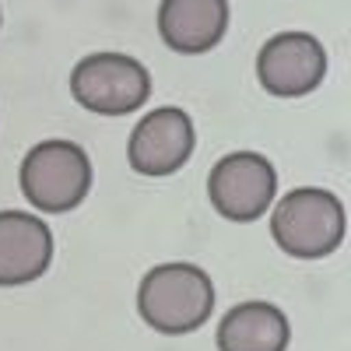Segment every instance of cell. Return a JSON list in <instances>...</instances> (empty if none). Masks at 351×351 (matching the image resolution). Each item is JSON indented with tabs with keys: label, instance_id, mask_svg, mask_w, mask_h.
Listing matches in <instances>:
<instances>
[{
	"label": "cell",
	"instance_id": "1",
	"mask_svg": "<svg viewBox=\"0 0 351 351\" xmlns=\"http://www.w3.org/2000/svg\"><path fill=\"white\" fill-rule=\"evenodd\" d=\"M137 309L158 334H190L215 313V285L193 263H162L141 278Z\"/></svg>",
	"mask_w": 351,
	"mask_h": 351
},
{
	"label": "cell",
	"instance_id": "2",
	"mask_svg": "<svg viewBox=\"0 0 351 351\" xmlns=\"http://www.w3.org/2000/svg\"><path fill=\"white\" fill-rule=\"evenodd\" d=\"M274 243L299 260L330 256L344 243V204L319 186H299L281 197L271 215Z\"/></svg>",
	"mask_w": 351,
	"mask_h": 351
},
{
	"label": "cell",
	"instance_id": "3",
	"mask_svg": "<svg viewBox=\"0 0 351 351\" xmlns=\"http://www.w3.org/2000/svg\"><path fill=\"white\" fill-rule=\"evenodd\" d=\"M92 190V162L74 141H43L21 162V193L36 211H74Z\"/></svg>",
	"mask_w": 351,
	"mask_h": 351
},
{
	"label": "cell",
	"instance_id": "4",
	"mask_svg": "<svg viewBox=\"0 0 351 351\" xmlns=\"http://www.w3.org/2000/svg\"><path fill=\"white\" fill-rule=\"evenodd\" d=\"M74 99L99 116H127L152 95V74L127 53H92L71 74Z\"/></svg>",
	"mask_w": 351,
	"mask_h": 351
},
{
	"label": "cell",
	"instance_id": "5",
	"mask_svg": "<svg viewBox=\"0 0 351 351\" xmlns=\"http://www.w3.org/2000/svg\"><path fill=\"white\" fill-rule=\"evenodd\" d=\"M278 193L274 165L256 152L225 155L208 176V197L228 221H256Z\"/></svg>",
	"mask_w": 351,
	"mask_h": 351
},
{
	"label": "cell",
	"instance_id": "6",
	"mask_svg": "<svg viewBox=\"0 0 351 351\" xmlns=\"http://www.w3.org/2000/svg\"><path fill=\"white\" fill-rule=\"evenodd\" d=\"M327 74V53L309 32H281L263 43L256 56V77L278 99L309 95Z\"/></svg>",
	"mask_w": 351,
	"mask_h": 351
},
{
	"label": "cell",
	"instance_id": "7",
	"mask_svg": "<svg viewBox=\"0 0 351 351\" xmlns=\"http://www.w3.org/2000/svg\"><path fill=\"white\" fill-rule=\"evenodd\" d=\"M193 144H197L193 120L183 109L165 106V109L148 112L134 127L127 155L141 176H172L190 162Z\"/></svg>",
	"mask_w": 351,
	"mask_h": 351
},
{
	"label": "cell",
	"instance_id": "8",
	"mask_svg": "<svg viewBox=\"0 0 351 351\" xmlns=\"http://www.w3.org/2000/svg\"><path fill=\"white\" fill-rule=\"evenodd\" d=\"M53 232L28 211H0V288H18L46 274Z\"/></svg>",
	"mask_w": 351,
	"mask_h": 351
},
{
	"label": "cell",
	"instance_id": "9",
	"mask_svg": "<svg viewBox=\"0 0 351 351\" xmlns=\"http://www.w3.org/2000/svg\"><path fill=\"white\" fill-rule=\"evenodd\" d=\"M228 0H162L158 36L176 53H208L225 39Z\"/></svg>",
	"mask_w": 351,
	"mask_h": 351
},
{
	"label": "cell",
	"instance_id": "10",
	"mask_svg": "<svg viewBox=\"0 0 351 351\" xmlns=\"http://www.w3.org/2000/svg\"><path fill=\"white\" fill-rule=\"evenodd\" d=\"M288 316L271 302H243L218 324V351H285Z\"/></svg>",
	"mask_w": 351,
	"mask_h": 351
}]
</instances>
